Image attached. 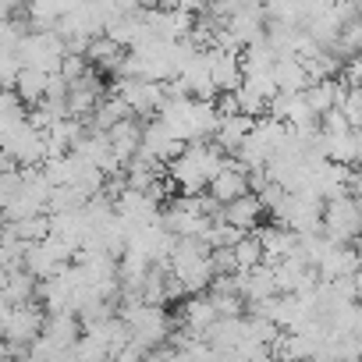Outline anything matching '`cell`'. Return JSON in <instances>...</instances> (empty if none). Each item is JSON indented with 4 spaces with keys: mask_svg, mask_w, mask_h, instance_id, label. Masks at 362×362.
Wrapping results in <instances>:
<instances>
[{
    "mask_svg": "<svg viewBox=\"0 0 362 362\" xmlns=\"http://www.w3.org/2000/svg\"><path fill=\"white\" fill-rule=\"evenodd\" d=\"M47 305L43 302H33V305H4L0 313V330H4V341L8 344H36L47 330Z\"/></svg>",
    "mask_w": 362,
    "mask_h": 362,
    "instance_id": "6da1fadb",
    "label": "cell"
},
{
    "mask_svg": "<svg viewBox=\"0 0 362 362\" xmlns=\"http://www.w3.org/2000/svg\"><path fill=\"white\" fill-rule=\"evenodd\" d=\"M358 224H362V203L355 196H341L327 203L323 214V235L334 245H355L358 242Z\"/></svg>",
    "mask_w": 362,
    "mask_h": 362,
    "instance_id": "7a4b0ae2",
    "label": "cell"
},
{
    "mask_svg": "<svg viewBox=\"0 0 362 362\" xmlns=\"http://www.w3.org/2000/svg\"><path fill=\"white\" fill-rule=\"evenodd\" d=\"M0 146H4V153H11V156L22 163V170L40 167V163H47V156H50V139H47V132H36L29 121H25L22 128H15L11 135H0Z\"/></svg>",
    "mask_w": 362,
    "mask_h": 362,
    "instance_id": "3957f363",
    "label": "cell"
},
{
    "mask_svg": "<svg viewBox=\"0 0 362 362\" xmlns=\"http://www.w3.org/2000/svg\"><path fill=\"white\" fill-rule=\"evenodd\" d=\"M185 149H189V142H181L160 117L146 121V139H142V153L146 156H153V160H160V163L170 167L177 156H185Z\"/></svg>",
    "mask_w": 362,
    "mask_h": 362,
    "instance_id": "277c9868",
    "label": "cell"
},
{
    "mask_svg": "<svg viewBox=\"0 0 362 362\" xmlns=\"http://www.w3.org/2000/svg\"><path fill=\"white\" fill-rule=\"evenodd\" d=\"M217 320H221V316H217L210 295H192V298H185V302L177 305V323L189 327L192 334H199L203 341H206V330H210Z\"/></svg>",
    "mask_w": 362,
    "mask_h": 362,
    "instance_id": "5b68a950",
    "label": "cell"
},
{
    "mask_svg": "<svg viewBox=\"0 0 362 362\" xmlns=\"http://www.w3.org/2000/svg\"><path fill=\"white\" fill-rule=\"evenodd\" d=\"M82 337H86V330H82V320H78L75 313H50L47 330H43V341H47L54 351H68V348H75Z\"/></svg>",
    "mask_w": 362,
    "mask_h": 362,
    "instance_id": "8992f818",
    "label": "cell"
},
{
    "mask_svg": "<svg viewBox=\"0 0 362 362\" xmlns=\"http://www.w3.org/2000/svg\"><path fill=\"white\" fill-rule=\"evenodd\" d=\"M210 68H214V86L221 93H238L245 86V68H242V54L231 50H210Z\"/></svg>",
    "mask_w": 362,
    "mask_h": 362,
    "instance_id": "52a82bcc",
    "label": "cell"
},
{
    "mask_svg": "<svg viewBox=\"0 0 362 362\" xmlns=\"http://www.w3.org/2000/svg\"><path fill=\"white\" fill-rule=\"evenodd\" d=\"M263 214H267V206L259 203L256 192H249V196H242L238 203L224 206V224H231V228L252 235V231H259V217H263Z\"/></svg>",
    "mask_w": 362,
    "mask_h": 362,
    "instance_id": "ba28073f",
    "label": "cell"
},
{
    "mask_svg": "<svg viewBox=\"0 0 362 362\" xmlns=\"http://www.w3.org/2000/svg\"><path fill=\"white\" fill-rule=\"evenodd\" d=\"M252 189H249V177H242L238 170H231L228 163H224V170L210 181V196L221 203V206H231V203H238L242 196H249Z\"/></svg>",
    "mask_w": 362,
    "mask_h": 362,
    "instance_id": "9c48e42d",
    "label": "cell"
},
{
    "mask_svg": "<svg viewBox=\"0 0 362 362\" xmlns=\"http://www.w3.org/2000/svg\"><path fill=\"white\" fill-rule=\"evenodd\" d=\"M40 302V281L29 270L4 274V305H33Z\"/></svg>",
    "mask_w": 362,
    "mask_h": 362,
    "instance_id": "30bf717a",
    "label": "cell"
},
{
    "mask_svg": "<svg viewBox=\"0 0 362 362\" xmlns=\"http://www.w3.org/2000/svg\"><path fill=\"white\" fill-rule=\"evenodd\" d=\"M210 256H214V245L206 238H177L174 252H170V270L181 274V270H189V267H196V263H203Z\"/></svg>",
    "mask_w": 362,
    "mask_h": 362,
    "instance_id": "8fae6325",
    "label": "cell"
},
{
    "mask_svg": "<svg viewBox=\"0 0 362 362\" xmlns=\"http://www.w3.org/2000/svg\"><path fill=\"white\" fill-rule=\"evenodd\" d=\"M25 121H29V107L22 103V96L15 89H4L0 93V135H11Z\"/></svg>",
    "mask_w": 362,
    "mask_h": 362,
    "instance_id": "7c38bea8",
    "label": "cell"
},
{
    "mask_svg": "<svg viewBox=\"0 0 362 362\" xmlns=\"http://www.w3.org/2000/svg\"><path fill=\"white\" fill-rule=\"evenodd\" d=\"M47 86H50V75L25 68V71L18 75V86H15V93L22 96V103H25V107H33V110H36V107L47 100Z\"/></svg>",
    "mask_w": 362,
    "mask_h": 362,
    "instance_id": "4fadbf2b",
    "label": "cell"
},
{
    "mask_svg": "<svg viewBox=\"0 0 362 362\" xmlns=\"http://www.w3.org/2000/svg\"><path fill=\"white\" fill-rule=\"evenodd\" d=\"M235 256H238V267H242V270H259L263 259H267V249H263V242H259L256 235H249V238L235 249Z\"/></svg>",
    "mask_w": 362,
    "mask_h": 362,
    "instance_id": "5bb4252c",
    "label": "cell"
},
{
    "mask_svg": "<svg viewBox=\"0 0 362 362\" xmlns=\"http://www.w3.org/2000/svg\"><path fill=\"white\" fill-rule=\"evenodd\" d=\"M245 238H249V235L238 231V228H231V224H217V228L206 235V242H210L214 249H238Z\"/></svg>",
    "mask_w": 362,
    "mask_h": 362,
    "instance_id": "9a60e30c",
    "label": "cell"
},
{
    "mask_svg": "<svg viewBox=\"0 0 362 362\" xmlns=\"http://www.w3.org/2000/svg\"><path fill=\"white\" fill-rule=\"evenodd\" d=\"M210 263H214V274H217V277H235V274H242L235 249H214Z\"/></svg>",
    "mask_w": 362,
    "mask_h": 362,
    "instance_id": "2e32d148",
    "label": "cell"
},
{
    "mask_svg": "<svg viewBox=\"0 0 362 362\" xmlns=\"http://www.w3.org/2000/svg\"><path fill=\"white\" fill-rule=\"evenodd\" d=\"M146 355H149V351H142L139 344H132V348H124L114 362H146Z\"/></svg>",
    "mask_w": 362,
    "mask_h": 362,
    "instance_id": "e0dca14e",
    "label": "cell"
},
{
    "mask_svg": "<svg viewBox=\"0 0 362 362\" xmlns=\"http://www.w3.org/2000/svg\"><path fill=\"white\" fill-rule=\"evenodd\" d=\"M358 242H362V224H358Z\"/></svg>",
    "mask_w": 362,
    "mask_h": 362,
    "instance_id": "ac0fdd59",
    "label": "cell"
}]
</instances>
